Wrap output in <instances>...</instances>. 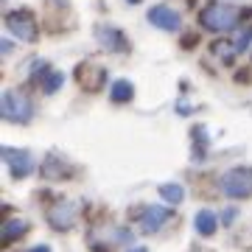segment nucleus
<instances>
[{"instance_id": "obj_16", "label": "nucleus", "mask_w": 252, "mask_h": 252, "mask_svg": "<svg viewBox=\"0 0 252 252\" xmlns=\"http://www.w3.org/2000/svg\"><path fill=\"white\" fill-rule=\"evenodd\" d=\"M62 81H64L62 73H56V70H51V67H48L45 76H42V93H45V95H54V93L62 87Z\"/></svg>"}, {"instance_id": "obj_3", "label": "nucleus", "mask_w": 252, "mask_h": 252, "mask_svg": "<svg viewBox=\"0 0 252 252\" xmlns=\"http://www.w3.org/2000/svg\"><path fill=\"white\" fill-rule=\"evenodd\" d=\"M219 188H221V193L230 196V199H247V196H252V168H250V165L230 168V171L219 180Z\"/></svg>"}, {"instance_id": "obj_12", "label": "nucleus", "mask_w": 252, "mask_h": 252, "mask_svg": "<svg viewBox=\"0 0 252 252\" xmlns=\"http://www.w3.org/2000/svg\"><path fill=\"white\" fill-rule=\"evenodd\" d=\"M109 95H112V101H115V104H129V101L135 98V87H132V81L118 79L115 84H112Z\"/></svg>"}, {"instance_id": "obj_19", "label": "nucleus", "mask_w": 252, "mask_h": 252, "mask_svg": "<svg viewBox=\"0 0 252 252\" xmlns=\"http://www.w3.org/2000/svg\"><path fill=\"white\" fill-rule=\"evenodd\" d=\"M28 252H51V247H45V244H42V247H31Z\"/></svg>"}, {"instance_id": "obj_4", "label": "nucleus", "mask_w": 252, "mask_h": 252, "mask_svg": "<svg viewBox=\"0 0 252 252\" xmlns=\"http://www.w3.org/2000/svg\"><path fill=\"white\" fill-rule=\"evenodd\" d=\"M76 216H79V207L73 205L70 199H59L56 205L48 207V224L54 227V230H59V233H64V230H70L73 224H76Z\"/></svg>"}, {"instance_id": "obj_2", "label": "nucleus", "mask_w": 252, "mask_h": 252, "mask_svg": "<svg viewBox=\"0 0 252 252\" xmlns=\"http://www.w3.org/2000/svg\"><path fill=\"white\" fill-rule=\"evenodd\" d=\"M0 112L9 124H28L31 115H34V104L26 93L20 90H6L3 93V101H0Z\"/></svg>"}, {"instance_id": "obj_7", "label": "nucleus", "mask_w": 252, "mask_h": 252, "mask_svg": "<svg viewBox=\"0 0 252 252\" xmlns=\"http://www.w3.org/2000/svg\"><path fill=\"white\" fill-rule=\"evenodd\" d=\"M149 23L154 28H162V31H180L182 17H180V11H174L171 6H154L149 11Z\"/></svg>"}, {"instance_id": "obj_21", "label": "nucleus", "mask_w": 252, "mask_h": 252, "mask_svg": "<svg viewBox=\"0 0 252 252\" xmlns=\"http://www.w3.org/2000/svg\"><path fill=\"white\" fill-rule=\"evenodd\" d=\"M126 3H140V0H126Z\"/></svg>"}, {"instance_id": "obj_17", "label": "nucleus", "mask_w": 252, "mask_h": 252, "mask_svg": "<svg viewBox=\"0 0 252 252\" xmlns=\"http://www.w3.org/2000/svg\"><path fill=\"white\" fill-rule=\"evenodd\" d=\"M250 45H252V28H244L241 34H238V39H235V48H238V54H241V51H247Z\"/></svg>"}, {"instance_id": "obj_14", "label": "nucleus", "mask_w": 252, "mask_h": 252, "mask_svg": "<svg viewBox=\"0 0 252 252\" xmlns=\"http://www.w3.org/2000/svg\"><path fill=\"white\" fill-rule=\"evenodd\" d=\"M210 54L216 56V59H221V62H233L235 54H238V48H235V42H227V39H216V42L210 45Z\"/></svg>"}, {"instance_id": "obj_8", "label": "nucleus", "mask_w": 252, "mask_h": 252, "mask_svg": "<svg viewBox=\"0 0 252 252\" xmlns=\"http://www.w3.org/2000/svg\"><path fill=\"white\" fill-rule=\"evenodd\" d=\"M95 36H98V42L107 51H118V54H126L129 51V42H126V36L118 31V28H109V26H98L95 28Z\"/></svg>"}, {"instance_id": "obj_5", "label": "nucleus", "mask_w": 252, "mask_h": 252, "mask_svg": "<svg viewBox=\"0 0 252 252\" xmlns=\"http://www.w3.org/2000/svg\"><path fill=\"white\" fill-rule=\"evenodd\" d=\"M6 28L23 42H36V23L31 11H9L6 14Z\"/></svg>"}, {"instance_id": "obj_18", "label": "nucleus", "mask_w": 252, "mask_h": 252, "mask_svg": "<svg viewBox=\"0 0 252 252\" xmlns=\"http://www.w3.org/2000/svg\"><path fill=\"white\" fill-rule=\"evenodd\" d=\"M235 213H238L235 207H227V210H224V216H221V221H224V224H233V221H235Z\"/></svg>"}, {"instance_id": "obj_6", "label": "nucleus", "mask_w": 252, "mask_h": 252, "mask_svg": "<svg viewBox=\"0 0 252 252\" xmlns=\"http://www.w3.org/2000/svg\"><path fill=\"white\" fill-rule=\"evenodd\" d=\"M3 160H6V165H9V171L14 180H23V177H28V174L34 171L31 154L26 149H11V146H6L3 149Z\"/></svg>"}, {"instance_id": "obj_20", "label": "nucleus", "mask_w": 252, "mask_h": 252, "mask_svg": "<svg viewBox=\"0 0 252 252\" xmlns=\"http://www.w3.org/2000/svg\"><path fill=\"white\" fill-rule=\"evenodd\" d=\"M129 252H149L146 247H137V250H129Z\"/></svg>"}, {"instance_id": "obj_11", "label": "nucleus", "mask_w": 252, "mask_h": 252, "mask_svg": "<svg viewBox=\"0 0 252 252\" xmlns=\"http://www.w3.org/2000/svg\"><path fill=\"white\" fill-rule=\"evenodd\" d=\"M193 227H196L199 235H213L216 233V227H219L216 213H213V210H199L196 219H193Z\"/></svg>"}, {"instance_id": "obj_1", "label": "nucleus", "mask_w": 252, "mask_h": 252, "mask_svg": "<svg viewBox=\"0 0 252 252\" xmlns=\"http://www.w3.org/2000/svg\"><path fill=\"white\" fill-rule=\"evenodd\" d=\"M244 11L230 6V3H207L205 9L199 11V23L207 31H230L241 23Z\"/></svg>"}, {"instance_id": "obj_9", "label": "nucleus", "mask_w": 252, "mask_h": 252, "mask_svg": "<svg viewBox=\"0 0 252 252\" xmlns=\"http://www.w3.org/2000/svg\"><path fill=\"white\" fill-rule=\"evenodd\" d=\"M168 219H171L168 207H146L143 213H140V227H143L146 233H157Z\"/></svg>"}, {"instance_id": "obj_10", "label": "nucleus", "mask_w": 252, "mask_h": 252, "mask_svg": "<svg viewBox=\"0 0 252 252\" xmlns=\"http://www.w3.org/2000/svg\"><path fill=\"white\" fill-rule=\"evenodd\" d=\"M42 174L48 180H67L70 177V162H64L59 154H48L45 165H42Z\"/></svg>"}, {"instance_id": "obj_13", "label": "nucleus", "mask_w": 252, "mask_h": 252, "mask_svg": "<svg viewBox=\"0 0 252 252\" xmlns=\"http://www.w3.org/2000/svg\"><path fill=\"white\" fill-rule=\"evenodd\" d=\"M26 233H28V221H23V219H9L3 224V241H17Z\"/></svg>"}, {"instance_id": "obj_15", "label": "nucleus", "mask_w": 252, "mask_h": 252, "mask_svg": "<svg viewBox=\"0 0 252 252\" xmlns=\"http://www.w3.org/2000/svg\"><path fill=\"white\" fill-rule=\"evenodd\" d=\"M160 196L168 202V205H180L185 199V188L177 185V182H168V185H160Z\"/></svg>"}]
</instances>
